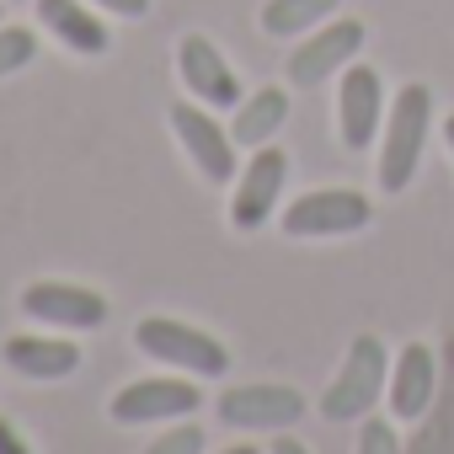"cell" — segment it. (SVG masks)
<instances>
[{"mask_svg": "<svg viewBox=\"0 0 454 454\" xmlns=\"http://www.w3.org/2000/svg\"><path fill=\"white\" fill-rule=\"evenodd\" d=\"M427 134H433V91L422 81L401 86L385 107V129H380V192H406L417 182V166H422V150H427Z\"/></svg>", "mask_w": 454, "mask_h": 454, "instance_id": "cell-1", "label": "cell"}, {"mask_svg": "<svg viewBox=\"0 0 454 454\" xmlns=\"http://www.w3.org/2000/svg\"><path fill=\"white\" fill-rule=\"evenodd\" d=\"M390 348L374 337V332H358L321 395V417L326 422H364L380 401H385V385H390Z\"/></svg>", "mask_w": 454, "mask_h": 454, "instance_id": "cell-2", "label": "cell"}, {"mask_svg": "<svg viewBox=\"0 0 454 454\" xmlns=\"http://www.w3.org/2000/svg\"><path fill=\"white\" fill-rule=\"evenodd\" d=\"M134 348L166 369H182L192 380H224L231 374V348H224L214 332L176 321V316H145L134 326Z\"/></svg>", "mask_w": 454, "mask_h": 454, "instance_id": "cell-3", "label": "cell"}, {"mask_svg": "<svg viewBox=\"0 0 454 454\" xmlns=\"http://www.w3.org/2000/svg\"><path fill=\"white\" fill-rule=\"evenodd\" d=\"M374 224V203L358 187H310L284 203V236L294 241H337Z\"/></svg>", "mask_w": 454, "mask_h": 454, "instance_id": "cell-4", "label": "cell"}, {"mask_svg": "<svg viewBox=\"0 0 454 454\" xmlns=\"http://www.w3.org/2000/svg\"><path fill=\"white\" fill-rule=\"evenodd\" d=\"M203 406V390L192 374H145V380H129L113 401H107V417L118 427H166V422H182Z\"/></svg>", "mask_w": 454, "mask_h": 454, "instance_id": "cell-5", "label": "cell"}, {"mask_svg": "<svg viewBox=\"0 0 454 454\" xmlns=\"http://www.w3.org/2000/svg\"><path fill=\"white\" fill-rule=\"evenodd\" d=\"M214 411H219L224 427L268 433V438H273V433H289V427L310 411V401H305V390H294V385L257 380V385H224L219 401H214Z\"/></svg>", "mask_w": 454, "mask_h": 454, "instance_id": "cell-6", "label": "cell"}, {"mask_svg": "<svg viewBox=\"0 0 454 454\" xmlns=\"http://www.w3.org/2000/svg\"><path fill=\"white\" fill-rule=\"evenodd\" d=\"M289 187V150L284 145H262L247 155V166L236 171V192H231V224L236 231H262L278 214V198Z\"/></svg>", "mask_w": 454, "mask_h": 454, "instance_id": "cell-7", "label": "cell"}, {"mask_svg": "<svg viewBox=\"0 0 454 454\" xmlns=\"http://www.w3.org/2000/svg\"><path fill=\"white\" fill-rule=\"evenodd\" d=\"M171 134H176V145L187 150V160L198 166L203 182H214V187L236 182V139L214 113H203V102H192V97L171 102Z\"/></svg>", "mask_w": 454, "mask_h": 454, "instance_id": "cell-8", "label": "cell"}, {"mask_svg": "<svg viewBox=\"0 0 454 454\" xmlns=\"http://www.w3.org/2000/svg\"><path fill=\"white\" fill-rule=\"evenodd\" d=\"M22 316L38 326L97 332V326H107V294L91 284H70V278H38L22 289Z\"/></svg>", "mask_w": 454, "mask_h": 454, "instance_id": "cell-9", "label": "cell"}, {"mask_svg": "<svg viewBox=\"0 0 454 454\" xmlns=\"http://www.w3.org/2000/svg\"><path fill=\"white\" fill-rule=\"evenodd\" d=\"M364 38H369V27L353 22V17H332V22H321L316 33H305V38L294 43V54H289V81L305 86V91L321 86L326 75L348 70V65L364 54Z\"/></svg>", "mask_w": 454, "mask_h": 454, "instance_id": "cell-10", "label": "cell"}, {"mask_svg": "<svg viewBox=\"0 0 454 454\" xmlns=\"http://www.w3.org/2000/svg\"><path fill=\"white\" fill-rule=\"evenodd\" d=\"M176 75H182L187 97L203 102V107H214V113H236V102L247 97L236 65L224 59V54L214 49V38H203V33H187V38L176 43Z\"/></svg>", "mask_w": 454, "mask_h": 454, "instance_id": "cell-11", "label": "cell"}, {"mask_svg": "<svg viewBox=\"0 0 454 454\" xmlns=\"http://www.w3.org/2000/svg\"><path fill=\"white\" fill-rule=\"evenodd\" d=\"M385 81L374 65H348L337 86V134L348 150H369L385 129Z\"/></svg>", "mask_w": 454, "mask_h": 454, "instance_id": "cell-12", "label": "cell"}, {"mask_svg": "<svg viewBox=\"0 0 454 454\" xmlns=\"http://www.w3.org/2000/svg\"><path fill=\"white\" fill-rule=\"evenodd\" d=\"M433 395H438V353L427 342H406L390 358V385H385L390 417L395 422H417V417H427Z\"/></svg>", "mask_w": 454, "mask_h": 454, "instance_id": "cell-13", "label": "cell"}, {"mask_svg": "<svg viewBox=\"0 0 454 454\" xmlns=\"http://www.w3.org/2000/svg\"><path fill=\"white\" fill-rule=\"evenodd\" d=\"M0 358H6L12 374L33 380V385H54V380H70L81 369V342L65 332V337H43V332H22V337H6L0 342Z\"/></svg>", "mask_w": 454, "mask_h": 454, "instance_id": "cell-14", "label": "cell"}, {"mask_svg": "<svg viewBox=\"0 0 454 454\" xmlns=\"http://www.w3.org/2000/svg\"><path fill=\"white\" fill-rule=\"evenodd\" d=\"M38 22H43L70 54L97 59V54L113 49V33H107V22H102V12L91 6V0H38Z\"/></svg>", "mask_w": 454, "mask_h": 454, "instance_id": "cell-15", "label": "cell"}, {"mask_svg": "<svg viewBox=\"0 0 454 454\" xmlns=\"http://www.w3.org/2000/svg\"><path fill=\"white\" fill-rule=\"evenodd\" d=\"M289 123V91L284 86H262V91H247L236 102V118L224 123L236 139V150H262L278 139V129Z\"/></svg>", "mask_w": 454, "mask_h": 454, "instance_id": "cell-16", "label": "cell"}, {"mask_svg": "<svg viewBox=\"0 0 454 454\" xmlns=\"http://www.w3.org/2000/svg\"><path fill=\"white\" fill-rule=\"evenodd\" d=\"M337 6L342 0H268L262 6V33L268 38H305L321 22H332Z\"/></svg>", "mask_w": 454, "mask_h": 454, "instance_id": "cell-17", "label": "cell"}, {"mask_svg": "<svg viewBox=\"0 0 454 454\" xmlns=\"http://www.w3.org/2000/svg\"><path fill=\"white\" fill-rule=\"evenodd\" d=\"M145 454H208V438H203V427H198L192 417H182V422H166V427L150 438Z\"/></svg>", "mask_w": 454, "mask_h": 454, "instance_id": "cell-18", "label": "cell"}, {"mask_svg": "<svg viewBox=\"0 0 454 454\" xmlns=\"http://www.w3.org/2000/svg\"><path fill=\"white\" fill-rule=\"evenodd\" d=\"M33 59H38V33H33V27H6V22H0V81L17 75V70H27Z\"/></svg>", "mask_w": 454, "mask_h": 454, "instance_id": "cell-19", "label": "cell"}, {"mask_svg": "<svg viewBox=\"0 0 454 454\" xmlns=\"http://www.w3.org/2000/svg\"><path fill=\"white\" fill-rule=\"evenodd\" d=\"M353 454H406V443H401V433H395L390 417H364Z\"/></svg>", "mask_w": 454, "mask_h": 454, "instance_id": "cell-20", "label": "cell"}, {"mask_svg": "<svg viewBox=\"0 0 454 454\" xmlns=\"http://www.w3.org/2000/svg\"><path fill=\"white\" fill-rule=\"evenodd\" d=\"M0 454H33L27 433H22L17 422H6V417H0Z\"/></svg>", "mask_w": 454, "mask_h": 454, "instance_id": "cell-21", "label": "cell"}, {"mask_svg": "<svg viewBox=\"0 0 454 454\" xmlns=\"http://www.w3.org/2000/svg\"><path fill=\"white\" fill-rule=\"evenodd\" d=\"M91 6H97V12H107V17H129V22H134V17H145V12H150V0H91Z\"/></svg>", "mask_w": 454, "mask_h": 454, "instance_id": "cell-22", "label": "cell"}, {"mask_svg": "<svg viewBox=\"0 0 454 454\" xmlns=\"http://www.w3.org/2000/svg\"><path fill=\"white\" fill-rule=\"evenodd\" d=\"M268 454H310V443H300L294 433H273V443H268Z\"/></svg>", "mask_w": 454, "mask_h": 454, "instance_id": "cell-23", "label": "cell"}, {"mask_svg": "<svg viewBox=\"0 0 454 454\" xmlns=\"http://www.w3.org/2000/svg\"><path fill=\"white\" fill-rule=\"evenodd\" d=\"M214 454H268V449H257V443H231V449H214Z\"/></svg>", "mask_w": 454, "mask_h": 454, "instance_id": "cell-24", "label": "cell"}, {"mask_svg": "<svg viewBox=\"0 0 454 454\" xmlns=\"http://www.w3.org/2000/svg\"><path fill=\"white\" fill-rule=\"evenodd\" d=\"M443 145H449V155H454V113L443 118Z\"/></svg>", "mask_w": 454, "mask_h": 454, "instance_id": "cell-25", "label": "cell"}]
</instances>
